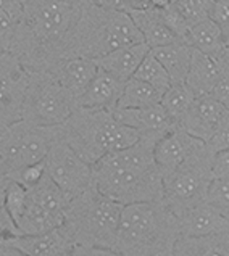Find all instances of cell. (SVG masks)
<instances>
[{
  "instance_id": "30bf717a",
  "label": "cell",
  "mask_w": 229,
  "mask_h": 256,
  "mask_svg": "<svg viewBox=\"0 0 229 256\" xmlns=\"http://www.w3.org/2000/svg\"><path fill=\"white\" fill-rule=\"evenodd\" d=\"M46 171L49 178L60 187L63 192L73 198V196L84 192L94 182L92 164L84 162L78 153L66 144L60 136V126H58V136L52 142L49 153L46 156Z\"/></svg>"
},
{
  "instance_id": "f546056e",
  "label": "cell",
  "mask_w": 229,
  "mask_h": 256,
  "mask_svg": "<svg viewBox=\"0 0 229 256\" xmlns=\"http://www.w3.org/2000/svg\"><path fill=\"white\" fill-rule=\"evenodd\" d=\"M205 200L213 206H218L229 213V178L213 179Z\"/></svg>"
},
{
  "instance_id": "b9f144b4",
  "label": "cell",
  "mask_w": 229,
  "mask_h": 256,
  "mask_svg": "<svg viewBox=\"0 0 229 256\" xmlns=\"http://www.w3.org/2000/svg\"><path fill=\"white\" fill-rule=\"evenodd\" d=\"M10 179L7 178L5 174L0 172V206H4V200H5V190H7V186H9Z\"/></svg>"
},
{
  "instance_id": "9a60e30c",
  "label": "cell",
  "mask_w": 229,
  "mask_h": 256,
  "mask_svg": "<svg viewBox=\"0 0 229 256\" xmlns=\"http://www.w3.org/2000/svg\"><path fill=\"white\" fill-rule=\"evenodd\" d=\"M10 240L25 256H66L76 246L63 226L34 236L10 237Z\"/></svg>"
},
{
  "instance_id": "7bdbcfd3",
  "label": "cell",
  "mask_w": 229,
  "mask_h": 256,
  "mask_svg": "<svg viewBox=\"0 0 229 256\" xmlns=\"http://www.w3.org/2000/svg\"><path fill=\"white\" fill-rule=\"evenodd\" d=\"M171 5V0H150V6L157 10H163Z\"/></svg>"
},
{
  "instance_id": "d590c367",
  "label": "cell",
  "mask_w": 229,
  "mask_h": 256,
  "mask_svg": "<svg viewBox=\"0 0 229 256\" xmlns=\"http://www.w3.org/2000/svg\"><path fill=\"white\" fill-rule=\"evenodd\" d=\"M17 236H20L17 224L10 218V214L7 213V210L4 206H0V240L17 237Z\"/></svg>"
},
{
  "instance_id": "d6a6232c",
  "label": "cell",
  "mask_w": 229,
  "mask_h": 256,
  "mask_svg": "<svg viewBox=\"0 0 229 256\" xmlns=\"http://www.w3.org/2000/svg\"><path fill=\"white\" fill-rule=\"evenodd\" d=\"M206 145L213 153L229 150V113L226 114V118L219 124V128L215 130V134L211 136L210 140L206 142Z\"/></svg>"
},
{
  "instance_id": "d4e9b609",
  "label": "cell",
  "mask_w": 229,
  "mask_h": 256,
  "mask_svg": "<svg viewBox=\"0 0 229 256\" xmlns=\"http://www.w3.org/2000/svg\"><path fill=\"white\" fill-rule=\"evenodd\" d=\"M23 14V0H0V52L10 54Z\"/></svg>"
},
{
  "instance_id": "5bb4252c",
  "label": "cell",
  "mask_w": 229,
  "mask_h": 256,
  "mask_svg": "<svg viewBox=\"0 0 229 256\" xmlns=\"http://www.w3.org/2000/svg\"><path fill=\"white\" fill-rule=\"evenodd\" d=\"M202 140L189 136L179 128H173L155 144L153 156L161 176H166L181 166Z\"/></svg>"
},
{
  "instance_id": "ab89813d",
  "label": "cell",
  "mask_w": 229,
  "mask_h": 256,
  "mask_svg": "<svg viewBox=\"0 0 229 256\" xmlns=\"http://www.w3.org/2000/svg\"><path fill=\"white\" fill-rule=\"evenodd\" d=\"M216 62L221 71H223V74H229V44L224 46V48L219 52V55L216 56Z\"/></svg>"
},
{
  "instance_id": "7402d4cb",
  "label": "cell",
  "mask_w": 229,
  "mask_h": 256,
  "mask_svg": "<svg viewBox=\"0 0 229 256\" xmlns=\"http://www.w3.org/2000/svg\"><path fill=\"white\" fill-rule=\"evenodd\" d=\"M150 52L161 63V66L166 70L169 79H171V84L186 81L192 60V47L189 44L178 40L168 44V46L152 48Z\"/></svg>"
},
{
  "instance_id": "5b68a950",
  "label": "cell",
  "mask_w": 229,
  "mask_h": 256,
  "mask_svg": "<svg viewBox=\"0 0 229 256\" xmlns=\"http://www.w3.org/2000/svg\"><path fill=\"white\" fill-rule=\"evenodd\" d=\"M123 204L100 194L94 184L73 196L65 210L63 228L75 245L115 248Z\"/></svg>"
},
{
  "instance_id": "277c9868",
  "label": "cell",
  "mask_w": 229,
  "mask_h": 256,
  "mask_svg": "<svg viewBox=\"0 0 229 256\" xmlns=\"http://www.w3.org/2000/svg\"><path fill=\"white\" fill-rule=\"evenodd\" d=\"M62 138L89 164H95L108 153L123 150L139 140L136 129L124 126L113 110L75 108L60 124Z\"/></svg>"
},
{
  "instance_id": "4dcf8cb0",
  "label": "cell",
  "mask_w": 229,
  "mask_h": 256,
  "mask_svg": "<svg viewBox=\"0 0 229 256\" xmlns=\"http://www.w3.org/2000/svg\"><path fill=\"white\" fill-rule=\"evenodd\" d=\"M208 18L219 28L226 46L229 44V0H211Z\"/></svg>"
},
{
  "instance_id": "8fae6325",
  "label": "cell",
  "mask_w": 229,
  "mask_h": 256,
  "mask_svg": "<svg viewBox=\"0 0 229 256\" xmlns=\"http://www.w3.org/2000/svg\"><path fill=\"white\" fill-rule=\"evenodd\" d=\"M28 70L12 54L0 52V134L23 116Z\"/></svg>"
},
{
  "instance_id": "ac0fdd59",
  "label": "cell",
  "mask_w": 229,
  "mask_h": 256,
  "mask_svg": "<svg viewBox=\"0 0 229 256\" xmlns=\"http://www.w3.org/2000/svg\"><path fill=\"white\" fill-rule=\"evenodd\" d=\"M123 79L116 78L110 72L99 68L97 74L94 76L91 84L87 86L84 94L76 102V108H103V110H115L120 100L123 89Z\"/></svg>"
},
{
  "instance_id": "9c48e42d",
  "label": "cell",
  "mask_w": 229,
  "mask_h": 256,
  "mask_svg": "<svg viewBox=\"0 0 229 256\" xmlns=\"http://www.w3.org/2000/svg\"><path fill=\"white\" fill-rule=\"evenodd\" d=\"M58 126L42 128L23 120L13 122L0 134V172L10 178L13 172L46 160Z\"/></svg>"
},
{
  "instance_id": "f35d334b",
  "label": "cell",
  "mask_w": 229,
  "mask_h": 256,
  "mask_svg": "<svg viewBox=\"0 0 229 256\" xmlns=\"http://www.w3.org/2000/svg\"><path fill=\"white\" fill-rule=\"evenodd\" d=\"M0 256H25V254L12 244L10 238H5L0 240Z\"/></svg>"
},
{
  "instance_id": "e0dca14e",
  "label": "cell",
  "mask_w": 229,
  "mask_h": 256,
  "mask_svg": "<svg viewBox=\"0 0 229 256\" xmlns=\"http://www.w3.org/2000/svg\"><path fill=\"white\" fill-rule=\"evenodd\" d=\"M97 63L92 58L86 56H73L62 60L57 66L50 71L58 82L71 94V97L78 102V98L84 94L87 86L91 84L94 76L97 74Z\"/></svg>"
},
{
  "instance_id": "4316f807",
  "label": "cell",
  "mask_w": 229,
  "mask_h": 256,
  "mask_svg": "<svg viewBox=\"0 0 229 256\" xmlns=\"http://www.w3.org/2000/svg\"><path fill=\"white\" fill-rule=\"evenodd\" d=\"M195 98H197V95L190 90V87L186 82H179V84L169 86V89L161 95L160 104L165 108V112L168 113L169 118L178 126V122L181 121L182 116L187 113V110L194 104Z\"/></svg>"
},
{
  "instance_id": "2e32d148",
  "label": "cell",
  "mask_w": 229,
  "mask_h": 256,
  "mask_svg": "<svg viewBox=\"0 0 229 256\" xmlns=\"http://www.w3.org/2000/svg\"><path fill=\"white\" fill-rule=\"evenodd\" d=\"M115 118L124 126L136 129L140 136L158 134L163 136L168 130L176 128L174 121L169 118L161 104L145 108H115Z\"/></svg>"
},
{
  "instance_id": "44dd1931",
  "label": "cell",
  "mask_w": 229,
  "mask_h": 256,
  "mask_svg": "<svg viewBox=\"0 0 229 256\" xmlns=\"http://www.w3.org/2000/svg\"><path fill=\"white\" fill-rule=\"evenodd\" d=\"M128 13L131 20L134 21L136 28L142 34L144 42L150 47V50L179 40L176 38V34L166 26L163 18H161L160 10L145 8V10H132Z\"/></svg>"
},
{
  "instance_id": "ba28073f",
  "label": "cell",
  "mask_w": 229,
  "mask_h": 256,
  "mask_svg": "<svg viewBox=\"0 0 229 256\" xmlns=\"http://www.w3.org/2000/svg\"><path fill=\"white\" fill-rule=\"evenodd\" d=\"M76 108L71 94L50 72L28 71L21 120L34 126H60Z\"/></svg>"
},
{
  "instance_id": "f1b7e54d",
  "label": "cell",
  "mask_w": 229,
  "mask_h": 256,
  "mask_svg": "<svg viewBox=\"0 0 229 256\" xmlns=\"http://www.w3.org/2000/svg\"><path fill=\"white\" fill-rule=\"evenodd\" d=\"M28 202V188L25 186H21L20 182L12 180L9 182L5 190V200H4V208L7 210V213L10 214V218L17 224L20 221V218L23 216L25 208Z\"/></svg>"
},
{
  "instance_id": "e575fe53",
  "label": "cell",
  "mask_w": 229,
  "mask_h": 256,
  "mask_svg": "<svg viewBox=\"0 0 229 256\" xmlns=\"http://www.w3.org/2000/svg\"><path fill=\"white\" fill-rule=\"evenodd\" d=\"M66 256H123L112 248H100V246H83L76 245Z\"/></svg>"
},
{
  "instance_id": "cb8c5ba5",
  "label": "cell",
  "mask_w": 229,
  "mask_h": 256,
  "mask_svg": "<svg viewBox=\"0 0 229 256\" xmlns=\"http://www.w3.org/2000/svg\"><path fill=\"white\" fill-rule=\"evenodd\" d=\"M187 44L192 48L213 58H216L226 46L219 28L210 18H205L200 23L189 28Z\"/></svg>"
},
{
  "instance_id": "4fadbf2b",
  "label": "cell",
  "mask_w": 229,
  "mask_h": 256,
  "mask_svg": "<svg viewBox=\"0 0 229 256\" xmlns=\"http://www.w3.org/2000/svg\"><path fill=\"white\" fill-rule=\"evenodd\" d=\"M181 237H210L229 234V213L202 202L178 216Z\"/></svg>"
},
{
  "instance_id": "603a6c76",
  "label": "cell",
  "mask_w": 229,
  "mask_h": 256,
  "mask_svg": "<svg viewBox=\"0 0 229 256\" xmlns=\"http://www.w3.org/2000/svg\"><path fill=\"white\" fill-rule=\"evenodd\" d=\"M173 256H229V234L210 237H179Z\"/></svg>"
},
{
  "instance_id": "3957f363",
  "label": "cell",
  "mask_w": 229,
  "mask_h": 256,
  "mask_svg": "<svg viewBox=\"0 0 229 256\" xmlns=\"http://www.w3.org/2000/svg\"><path fill=\"white\" fill-rule=\"evenodd\" d=\"M179 219L161 202L123 206L113 250L123 256H173Z\"/></svg>"
},
{
  "instance_id": "52a82bcc",
  "label": "cell",
  "mask_w": 229,
  "mask_h": 256,
  "mask_svg": "<svg viewBox=\"0 0 229 256\" xmlns=\"http://www.w3.org/2000/svg\"><path fill=\"white\" fill-rule=\"evenodd\" d=\"M213 156L208 145L200 142L186 162L163 176V202L176 216L205 202L213 180Z\"/></svg>"
},
{
  "instance_id": "7c38bea8",
  "label": "cell",
  "mask_w": 229,
  "mask_h": 256,
  "mask_svg": "<svg viewBox=\"0 0 229 256\" xmlns=\"http://www.w3.org/2000/svg\"><path fill=\"white\" fill-rule=\"evenodd\" d=\"M227 113L229 108L219 104L211 95H200L194 100V104L190 105L187 113L182 116L176 128L206 144Z\"/></svg>"
},
{
  "instance_id": "ffe728a7",
  "label": "cell",
  "mask_w": 229,
  "mask_h": 256,
  "mask_svg": "<svg viewBox=\"0 0 229 256\" xmlns=\"http://www.w3.org/2000/svg\"><path fill=\"white\" fill-rule=\"evenodd\" d=\"M221 76H223V71H221L216 58L192 48L190 68L184 82L190 87V90L197 97H200V95H210L221 79Z\"/></svg>"
},
{
  "instance_id": "7a4b0ae2",
  "label": "cell",
  "mask_w": 229,
  "mask_h": 256,
  "mask_svg": "<svg viewBox=\"0 0 229 256\" xmlns=\"http://www.w3.org/2000/svg\"><path fill=\"white\" fill-rule=\"evenodd\" d=\"M160 137L144 134L136 144L100 158L92 166L94 187L123 206L163 200V176L153 156Z\"/></svg>"
},
{
  "instance_id": "d6986e66",
  "label": "cell",
  "mask_w": 229,
  "mask_h": 256,
  "mask_svg": "<svg viewBox=\"0 0 229 256\" xmlns=\"http://www.w3.org/2000/svg\"><path fill=\"white\" fill-rule=\"evenodd\" d=\"M149 52L150 47L145 42H140L134 44V46L116 48L107 55L95 58V63H97V68L123 79V81H128L129 78L134 76L139 64L142 63V60Z\"/></svg>"
},
{
  "instance_id": "8992f818",
  "label": "cell",
  "mask_w": 229,
  "mask_h": 256,
  "mask_svg": "<svg viewBox=\"0 0 229 256\" xmlns=\"http://www.w3.org/2000/svg\"><path fill=\"white\" fill-rule=\"evenodd\" d=\"M140 42L144 38L128 12L105 10L87 0L73 44V56L95 60L116 48Z\"/></svg>"
},
{
  "instance_id": "83f0119b",
  "label": "cell",
  "mask_w": 229,
  "mask_h": 256,
  "mask_svg": "<svg viewBox=\"0 0 229 256\" xmlns=\"http://www.w3.org/2000/svg\"><path fill=\"white\" fill-rule=\"evenodd\" d=\"M132 78L150 84L161 94H165L169 89V86H171V79H169L166 70L161 66V63L155 58L152 52L145 55V58L142 60V63L139 64V68L136 70Z\"/></svg>"
},
{
  "instance_id": "6da1fadb",
  "label": "cell",
  "mask_w": 229,
  "mask_h": 256,
  "mask_svg": "<svg viewBox=\"0 0 229 256\" xmlns=\"http://www.w3.org/2000/svg\"><path fill=\"white\" fill-rule=\"evenodd\" d=\"M25 14L10 54L28 71L50 72L73 58L79 21L87 0H23Z\"/></svg>"
},
{
  "instance_id": "484cf974",
  "label": "cell",
  "mask_w": 229,
  "mask_h": 256,
  "mask_svg": "<svg viewBox=\"0 0 229 256\" xmlns=\"http://www.w3.org/2000/svg\"><path fill=\"white\" fill-rule=\"evenodd\" d=\"M161 92L155 87L147 84L136 78H129L124 82V89L120 100H118L116 108H145L160 104Z\"/></svg>"
},
{
  "instance_id": "836d02e7",
  "label": "cell",
  "mask_w": 229,
  "mask_h": 256,
  "mask_svg": "<svg viewBox=\"0 0 229 256\" xmlns=\"http://www.w3.org/2000/svg\"><path fill=\"white\" fill-rule=\"evenodd\" d=\"M211 172H213V179L229 178V150L215 153L211 163Z\"/></svg>"
},
{
  "instance_id": "60d3db41",
  "label": "cell",
  "mask_w": 229,
  "mask_h": 256,
  "mask_svg": "<svg viewBox=\"0 0 229 256\" xmlns=\"http://www.w3.org/2000/svg\"><path fill=\"white\" fill-rule=\"evenodd\" d=\"M152 8L150 0H126V12Z\"/></svg>"
},
{
  "instance_id": "8d00e7d4",
  "label": "cell",
  "mask_w": 229,
  "mask_h": 256,
  "mask_svg": "<svg viewBox=\"0 0 229 256\" xmlns=\"http://www.w3.org/2000/svg\"><path fill=\"white\" fill-rule=\"evenodd\" d=\"M211 97L218 100L219 104H223L224 106L229 108V74H223L218 84L215 86V89L211 90Z\"/></svg>"
},
{
  "instance_id": "74e56055",
  "label": "cell",
  "mask_w": 229,
  "mask_h": 256,
  "mask_svg": "<svg viewBox=\"0 0 229 256\" xmlns=\"http://www.w3.org/2000/svg\"><path fill=\"white\" fill-rule=\"evenodd\" d=\"M92 2L105 10H118L126 12V0H92Z\"/></svg>"
},
{
  "instance_id": "1f68e13d",
  "label": "cell",
  "mask_w": 229,
  "mask_h": 256,
  "mask_svg": "<svg viewBox=\"0 0 229 256\" xmlns=\"http://www.w3.org/2000/svg\"><path fill=\"white\" fill-rule=\"evenodd\" d=\"M46 176V160H42L39 163L29 164L18 170L17 172H13L9 179L20 182L21 186H25L26 188H31Z\"/></svg>"
}]
</instances>
